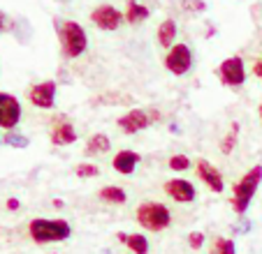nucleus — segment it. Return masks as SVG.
<instances>
[{"instance_id": "f257e3e1", "label": "nucleus", "mask_w": 262, "mask_h": 254, "mask_svg": "<svg viewBox=\"0 0 262 254\" xmlns=\"http://www.w3.org/2000/svg\"><path fill=\"white\" fill-rule=\"evenodd\" d=\"M56 35H58L60 42V54L63 58H79L86 49H89V35H86L84 26L79 21H54Z\"/></svg>"}, {"instance_id": "f03ea898", "label": "nucleus", "mask_w": 262, "mask_h": 254, "mask_svg": "<svg viewBox=\"0 0 262 254\" xmlns=\"http://www.w3.org/2000/svg\"><path fill=\"white\" fill-rule=\"evenodd\" d=\"M262 183V164L251 166L237 183H234V194H232V210L237 215H246L248 206H251L255 192L260 190Z\"/></svg>"}, {"instance_id": "7ed1b4c3", "label": "nucleus", "mask_w": 262, "mask_h": 254, "mask_svg": "<svg viewBox=\"0 0 262 254\" xmlns=\"http://www.w3.org/2000/svg\"><path fill=\"white\" fill-rule=\"evenodd\" d=\"M28 234L37 245L63 243V240H68L70 236H72V226H70V222H65V220H47V217H37V220H30Z\"/></svg>"}, {"instance_id": "20e7f679", "label": "nucleus", "mask_w": 262, "mask_h": 254, "mask_svg": "<svg viewBox=\"0 0 262 254\" xmlns=\"http://www.w3.org/2000/svg\"><path fill=\"white\" fill-rule=\"evenodd\" d=\"M137 222L146 231H165L172 224V213L160 201H142L137 206Z\"/></svg>"}, {"instance_id": "39448f33", "label": "nucleus", "mask_w": 262, "mask_h": 254, "mask_svg": "<svg viewBox=\"0 0 262 254\" xmlns=\"http://www.w3.org/2000/svg\"><path fill=\"white\" fill-rule=\"evenodd\" d=\"M218 74V81L228 88H242L246 83V65H244L242 56H230L225 58L216 69Z\"/></svg>"}, {"instance_id": "423d86ee", "label": "nucleus", "mask_w": 262, "mask_h": 254, "mask_svg": "<svg viewBox=\"0 0 262 254\" xmlns=\"http://www.w3.org/2000/svg\"><path fill=\"white\" fill-rule=\"evenodd\" d=\"M165 67L167 72H172L174 77H183L188 74L193 67V51L188 44H174L172 49H167L165 54Z\"/></svg>"}, {"instance_id": "0eeeda50", "label": "nucleus", "mask_w": 262, "mask_h": 254, "mask_svg": "<svg viewBox=\"0 0 262 254\" xmlns=\"http://www.w3.org/2000/svg\"><path fill=\"white\" fill-rule=\"evenodd\" d=\"M91 21H93L95 28L100 30H119L123 26L125 16L121 10H116L114 5H98L93 12H91Z\"/></svg>"}, {"instance_id": "6e6552de", "label": "nucleus", "mask_w": 262, "mask_h": 254, "mask_svg": "<svg viewBox=\"0 0 262 254\" xmlns=\"http://www.w3.org/2000/svg\"><path fill=\"white\" fill-rule=\"evenodd\" d=\"M56 90H58L56 81H51V79L49 81H40V83H35V86H30L28 99L33 107L51 111V109L56 107Z\"/></svg>"}, {"instance_id": "1a4fd4ad", "label": "nucleus", "mask_w": 262, "mask_h": 254, "mask_svg": "<svg viewBox=\"0 0 262 254\" xmlns=\"http://www.w3.org/2000/svg\"><path fill=\"white\" fill-rule=\"evenodd\" d=\"M21 120V102L10 93H0V127L14 130Z\"/></svg>"}, {"instance_id": "9d476101", "label": "nucleus", "mask_w": 262, "mask_h": 254, "mask_svg": "<svg viewBox=\"0 0 262 254\" xmlns=\"http://www.w3.org/2000/svg\"><path fill=\"white\" fill-rule=\"evenodd\" d=\"M116 125L121 127L123 134H137L151 125V116H148V111H144V109H130L128 113H123V116L116 120Z\"/></svg>"}, {"instance_id": "9b49d317", "label": "nucleus", "mask_w": 262, "mask_h": 254, "mask_svg": "<svg viewBox=\"0 0 262 254\" xmlns=\"http://www.w3.org/2000/svg\"><path fill=\"white\" fill-rule=\"evenodd\" d=\"M165 192L172 201L177 204H193L198 192H195V185L186 178H172V181L165 183Z\"/></svg>"}, {"instance_id": "f8f14e48", "label": "nucleus", "mask_w": 262, "mask_h": 254, "mask_svg": "<svg viewBox=\"0 0 262 254\" xmlns=\"http://www.w3.org/2000/svg\"><path fill=\"white\" fill-rule=\"evenodd\" d=\"M195 169H198V178L213 192V194H221L225 190V183H223V176L216 166L207 160H198L195 162Z\"/></svg>"}, {"instance_id": "ddd939ff", "label": "nucleus", "mask_w": 262, "mask_h": 254, "mask_svg": "<svg viewBox=\"0 0 262 254\" xmlns=\"http://www.w3.org/2000/svg\"><path fill=\"white\" fill-rule=\"evenodd\" d=\"M139 162H142L139 153L130 150V148H123V150H119L114 155L112 166H114V171H119L121 176H130V173H135V169H137Z\"/></svg>"}, {"instance_id": "4468645a", "label": "nucleus", "mask_w": 262, "mask_h": 254, "mask_svg": "<svg viewBox=\"0 0 262 254\" xmlns=\"http://www.w3.org/2000/svg\"><path fill=\"white\" fill-rule=\"evenodd\" d=\"M74 141H77V130L72 122H68L65 118L54 122V127H51V143L54 146H70Z\"/></svg>"}, {"instance_id": "2eb2a0df", "label": "nucleus", "mask_w": 262, "mask_h": 254, "mask_svg": "<svg viewBox=\"0 0 262 254\" xmlns=\"http://www.w3.org/2000/svg\"><path fill=\"white\" fill-rule=\"evenodd\" d=\"M148 14H151V12H148V7L142 5L139 0H125L123 16H125V21H128L130 26H137V23H142V21H146Z\"/></svg>"}, {"instance_id": "dca6fc26", "label": "nucleus", "mask_w": 262, "mask_h": 254, "mask_svg": "<svg viewBox=\"0 0 262 254\" xmlns=\"http://www.w3.org/2000/svg\"><path fill=\"white\" fill-rule=\"evenodd\" d=\"M116 238H119L123 245H128L130 252L148 254V238L144 234H123V231H119V234H116Z\"/></svg>"}, {"instance_id": "f3484780", "label": "nucleus", "mask_w": 262, "mask_h": 254, "mask_svg": "<svg viewBox=\"0 0 262 254\" xmlns=\"http://www.w3.org/2000/svg\"><path fill=\"white\" fill-rule=\"evenodd\" d=\"M158 44L163 46V49H172L174 46V39H177V21L174 19H165L160 21L158 26Z\"/></svg>"}, {"instance_id": "a211bd4d", "label": "nucleus", "mask_w": 262, "mask_h": 254, "mask_svg": "<svg viewBox=\"0 0 262 254\" xmlns=\"http://www.w3.org/2000/svg\"><path fill=\"white\" fill-rule=\"evenodd\" d=\"M109 148H112V141H109V137L107 134H102V132H98V134H93V137L86 141V148H84V153L86 155H102V153H107Z\"/></svg>"}, {"instance_id": "6ab92c4d", "label": "nucleus", "mask_w": 262, "mask_h": 254, "mask_svg": "<svg viewBox=\"0 0 262 254\" xmlns=\"http://www.w3.org/2000/svg\"><path fill=\"white\" fill-rule=\"evenodd\" d=\"M98 196H100V201H104V204H114V206H123L125 201H128L125 190H121V187H116V185L102 187V190L98 192Z\"/></svg>"}, {"instance_id": "aec40b11", "label": "nucleus", "mask_w": 262, "mask_h": 254, "mask_svg": "<svg viewBox=\"0 0 262 254\" xmlns=\"http://www.w3.org/2000/svg\"><path fill=\"white\" fill-rule=\"evenodd\" d=\"M237 137H239V122H232V125H230V132L221 139V153L223 155H230V153L234 150V146H237Z\"/></svg>"}, {"instance_id": "412c9836", "label": "nucleus", "mask_w": 262, "mask_h": 254, "mask_svg": "<svg viewBox=\"0 0 262 254\" xmlns=\"http://www.w3.org/2000/svg\"><path fill=\"white\" fill-rule=\"evenodd\" d=\"M211 254H237V245L232 238H216L211 245Z\"/></svg>"}, {"instance_id": "4be33fe9", "label": "nucleus", "mask_w": 262, "mask_h": 254, "mask_svg": "<svg viewBox=\"0 0 262 254\" xmlns=\"http://www.w3.org/2000/svg\"><path fill=\"white\" fill-rule=\"evenodd\" d=\"M167 166L172 169V171H188L190 166V157L188 155H172L167 160Z\"/></svg>"}, {"instance_id": "5701e85b", "label": "nucleus", "mask_w": 262, "mask_h": 254, "mask_svg": "<svg viewBox=\"0 0 262 254\" xmlns=\"http://www.w3.org/2000/svg\"><path fill=\"white\" fill-rule=\"evenodd\" d=\"M3 143H7V146H12V148H26V146H28V137L16 134L14 130H10V132L3 137Z\"/></svg>"}, {"instance_id": "b1692460", "label": "nucleus", "mask_w": 262, "mask_h": 254, "mask_svg": "<svg viewBox=\"0 0 262 254\" xmlns=\"http://www.w3.org/2000/svg\"><path fill=\"white\" fill-rule=\"evenodd\" d=\"M181 10L188 14H202L207 12V3L204 0H181Z\"/></svg>"}, {"instance_id": "393cba45", "label": "nucleus", "mask_w": 262, "mask_h": 254, "mask_svg": "<svg viewBox=\"0 0 262 254\" xmlns=\"http://www.w3.org/2000/svg\"><path fill=\"white\" fill-rule=\"evenodd\" d=\"M74 173H77L79 178H95L100 173V169L95 164H91V162H81V164H77Z\"/></svg>"}, {"instance_id": "a878e982", "label": "nucleus", "mask_w": 262, "mask_h": 254, "mask_svg": "<svg viewBox=\"0 0 262 254\" xmlns=\"http://www.w3.org/2000/svg\"><path fill=\"white\" fill-rule=\"evenodd\" d=\"M188 245L193 249L202 247V245H204V234H202V231H190V234H188Z\"/></svg>"}, {"instance_id": "bb28decb", "label": "nucleus", "mask_w": 262, "mask_h": 254, "mask_svg": "<svg viewBox=\"0 0 262 254\" xmlns=\"http://www.w3.org/2000/svg\"><path fill=\"white\" fill-rule=\"evenodd\" d=\"M248 231H251V222H248V220H242V222H239V224L232 229V234H248Z\"/></svg>"}, {"instance_id": "cd10ccee", "label": "nucleus", "mask_w": 262, "mask_h": 254, "mask_svg": "<svg viewBox=\"0 0 262 254\" xmlns=\"http://www.w3.org/2000/svg\"><path fill=\"white\" fill-rule=\"evenodd\" d=\"M10 28V19H7V14L3 10H0V33H5V30Z\"/></svg>"}, {"instance_id": "c85d7f7f", "label": "nucleus", "mask_w": 262, "mask_h": 254, "mask_svg": "<svg viewBox=\"0 0 262 254\" xmlns=\"http://www.w3.org/2000/svg\"><path fill=\"white\" fill-rule=\"evenodd\" d=\"M19 206H21L19 199H7V208L10 210H19Z\"/></svg>"}, {"instance_id": "c756f323", "label": "nucleus", "mask_w": 262, "mask_h": 254, "mask_svg": "<svg viewBox=\"0 0 262 254\" xmlns=\"http://www.w3.org/2000/svg\"><path fill=\"white\" fill-rule=\"evenodd\" d=\"M253 74H255L257 79H262V60H257V63L253 65Z\"/></svg>"}, {"instance_id": "7c9ffc66", "label": "nucleus", "mask_w": 262, "mask_h": 254, "mask_svg": "<svg viewBox=\"0 0 262 254\" xmlns=\"http://www.w3.org/2000/svg\"><path fill=\"white\" fill-rule=\"evenodd\" d=\"M260 118H262V104H260Z\"/></svg>"}, {"instance_id": "2f4dec72", "label": "nucleus", "mask_w": 262, "mask_h": 254, "mask_svg": "<svg viewBox=\"0 0 262 254\" xmlns=\"http://www.w3.org/2000/svg\"><path fill=\"white\" fill-rule=\"evenodd\" d=\"M60 3H68V0H60Z\"/></svg>"}, {"instance_id": "473e14b6", "label": "nucleus", "mask_w": 262, "mask_h": 254, "mask_svg": "<svg viewBox=\"0 0 262 254\" xmlns=\"http://www.w3.org/2000/svg\"><path fill=\"white\" fill-rule=\"evenodd\" d=\"M0 141H3V139H0Z\"/></svg>"}]
</instances>
